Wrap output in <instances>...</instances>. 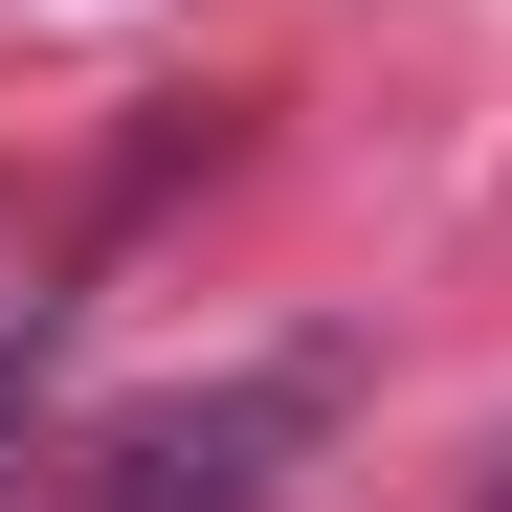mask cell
<instances>
[{"instance_id":"6da1fadb","label":"cell","mask_w":512,"mask_h":512,"mask_svg":"<svg viewBox=\"0 0 512 512\" xmlns=\"http://www.w3.org/2000/svg\"><path fill=\"white\" fill-rule=\"evenodd\" d=\"M334 401H357V357H334V334L223 357V379H179V401H134L45 512H290V468L334 446Z\"/></svg>"},{"instance_id":"7a4b0ae2","label":"cell","mask_w":512,"mask_h":512,"mask_svg":"<svg viewBox=\"0 0 512 512\" xmlns=\"http://www.w3.org/2000/svg\"><path fill=\"white\" fill-rule=\"evenodd\" d=\"M23 446H45V312L0 334V490H23Z\"/></svg>"},{"instance_id":"3957f363","label":"cell","mask_w":512,"mask_h":512,"mask_svg":"<svg viewBox=\"0 0 512 512\" xmlns=\"http://www.w3.org/2000/svg\"><path fill=\"white\" fill-rule=\"evenodd\" d=\"M468 512H512V446H490V490H468Z\"/></svg>"}]
</instances>
